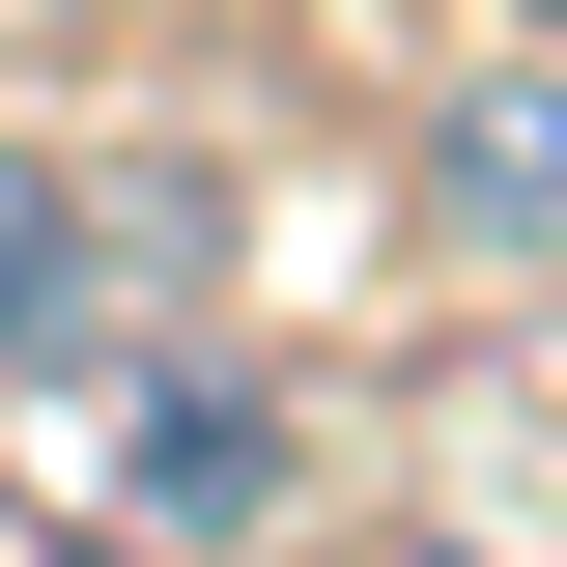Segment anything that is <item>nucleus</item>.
<instances>
[{"label":"nucleus","instance_id":"nucleus-3","mask_svg":"<svg viewBox=\"0 0 567 567\" xmlns=\"http://www.w3.org/2000/svg\"><path fill=\"white\" fill-rule=\"evenodd\" d=\"M85 284H114L85 171H29V142H0V369H58V341H85Z\"/></svg>","mask_w":567,"mask_h":567},{"label":"nucleus","instance_id":"nucleus-2","mask_svg":"<svg viewBox=\"0 0 567 567\" xmlns=\"http://www.w3.org/2000/svg\"><path fill=\"white\" fill-rule=\"evenodd\" d=\"M425 227H454V256H567V85L539 58H483V114L425 142Z\"/></svg>","mask_w":567,"mask_h":567},{"label":"nucleus","instance_id":"nucleus-1","mask_svg":"<svg viewBox=\"0 0 567 567\" xmlns=\"http://www.w3.org/2000/svg\"><path fill=\"white\" fill-rule=\"evenodd\" d=\"M284 483H312V454H284L256 369H114V511L142 539H284Z\"/></svg>","mask_w":567,"mask_h":567}]
</instances>
